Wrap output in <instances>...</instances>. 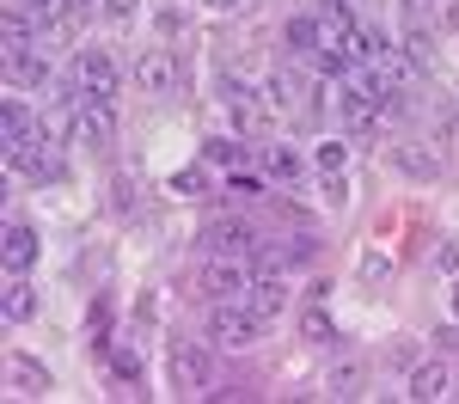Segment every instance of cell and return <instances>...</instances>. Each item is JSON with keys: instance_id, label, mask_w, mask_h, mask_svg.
<instances>
[{"instance_id": "6da1fadb", "label": "cell", "mask_w": 459, "mask_h": 404, "mask_svg": "<svg viewBox=\"0 0 459 404\" xmlns=\"http://www.w3.org/2000/svg\"><path fill=\"white\" fill-rule=\"evenodd\" d=\"M257 331H264V319L251 313L246 300H209V343L214 349H246V343H257Z\"/></svg>"}, {"instance_id": "7a4b0ae2", "label": "cell", "mask_w": 459, "mask_h": 404, "mask_svg": "<svg viewBox=\"0 0 459 404\" xmlns=\"http://www.w3.org/2000/svg\"><path fill=\"white\" fill-rule=\"evenodd\" d=\"M251 282H257V276H251L246 257H209L203 276H196V288L209 294V300H246Z\"/></svg>"}, {"instance_id": "3957f363", "label": "cell", "mask_w": 459, "mask_h": 404, "mask_svg": "<svg viewBox=\"0 0 459 404\" xmlns=\"http://www.w3.org/2000/svg\"><path fill=\"white\" fill-rule=\"evenodd\" d=\"M74 92L80 99H117V62L110 49H74Z\"/></svg>"}, {"instance_id": "277c9868", "label": "cell", "mask_w": 459, "mask_h": 404, "mask_svg": "<svg viewBox=\"0 0 459 404\" xmlns=\"http://www.w3.org/2000/svg\"><path fill=\"white\" fill-rule=\"evenodd\" d=\"M203 252L209 257H257V233H251V220L221 215L203 227Z\"/></svg>"}, {"instance_id": "5b68a950", "label": "cell", "mask_w": 459, "mask_h": 404, "mask_svg": "<svg viewBox=\"0 0 459 404\" xmlns=\"http://www.w3.org/2000/svg\"><path fill=\"white\" fill-rule=\"evenodd\" d=\"M74 142L86 147V153H105L117 142V110L110 99H80V129H74Z\"/></svg>"}, {"instance_id": "8992f818", "label": "cell", "mask_w": 459, "mask_h": 404, "mask_svg": "<svg viewBox=\"0 0 459 404\" xmlns=\"http://www.w3.org/2000/svg\"><path fill=\"white\" fill-rule=\"evenodd\" d=\"M221 105H227V123H233L239 135H257V129H264V116H270L264 92H251V86H239V80H227V86H221Z\"/></svg>"}, {"instance_id": "52a82bcc", "label": "cell", "mask_w": 459, "mask_h": 404, "mask_svg": "<svg viewBox=\"0 0 459 404\" xmlns=\"http://www.w3.org/2000/svg\"><path fill=\"white\" fill-rule=\"evenodd\" d=\"M172 380L184 386V392H209L214 386V356L203 349V343H178L172 349Z\"/></svg>"}, {"instance_id": "ba28073f", "label": "cell", "mask_w": 459, "mask_h": 404, "mask_svg": "<svg viewBox=\"0 0 459 404\" xmlns=\"http://www.w3.org/2000/svg\"><path fill=\"white\" fill-rule=\"evenodd\" d=\"M6 166L13 172H25V178H37V184H49V178H62V159H56V142H25V147H6Z\"/></svg>"}, {"instance_id": "9c48e42d", "label": "cell", "mask_w": 459, "mask_h": 404, "mask_svg": "<svg viewBox=\"0 0 459 404\" xmlns=\"http://www.w3.org/2000/svg\"><path fill=\"white\" fill-rule=\"evenodd\" d=\"M135 86H142L147 99H172V92H178V62H172V49H147L142 62H135Z\"/></svg>"}, {"instance_id": "30bf717a", "label": "cell", "mask_w": 459, "mask_h": 404, "mask_svg": "<svg viewBox=\"0 0 459 404\" xmlns=\"http://www.w3.org/2000/svg\"><path fill=\"white\" fill-rule=\"evenodd\" d=\"M337 110H343V123H350L355 135H368V129H380V99L368 92V80H350V86L337 92Z\"/></svg>"}, {"instance_id": "8fae6325", "label": "cell", "mask_w": 459, "mask_h": 404, "mask_svg": "<svg viewBox=\"0 0 459 404\" xmlns=\"http://www.w3.org/2000/svg\"><path fill=\"white\" fill-rule=\"evenodd\" d=\"M447 362H417L411 367V380H404V399L411 404H435V399H447Z\"/></svg>"}, {"instance_id": "7c38bea8", "label": "cell", "mask_w": 459, "mask_h": 404, "mask_svg": "<svg viewBox=\"0 0 459 404\" xmlns=\"http://www.w3.org/2000/svg\"><path fill=\"white\" fill-rule=\"evenodd\" d=\"M43 135V116H31V105L25 99H6V110H0V142L6 147H25Z\"/></svg>"}, {"instance_id": "4fadbf2b", "label": "cell", "mask_w": 459, "mask_h": 404, "mask_svg": "<svg viewBox=\"0 0 459 404\" xmlns=\"http://www.w3.org/2000/svg\"><path fill=\"white\" fill-rule=\"evenodd\" d=\"M318 239L313 233H288V239H276V245H257V257L270 263V270H294V263H313Z\"/></svg>"}, {"instance_id": "5bb4252c", "label": "cell", "mask_w": 459, "mask_h": 404, "mask_svg": "<svg viewBox=\"0 0 459 404\" xmlns=\"http://www.w3.org/2000/svg\"><path fill=\"white\" fill-rule=\"evenodd\" d=\"M0 257H6V276H25V270L37 263V227L13 220V227H6V245H0Z\"/></svg>"}, {"instance_id": "9a60e30c", "label": "cell", "mask_w": 459, "mask_h": 404, "mask_svg": "<svg viewBox=\"0 0 459 404\" xmlns=\"http://www.w3.org/2000/svg\"><path fill=\"white\" fill-rule=\"evenodd\" d=\"M282 300H288V282H282V270H270V276H257L246 294V306L257 313V319H276L282 313Z\"/></svg>"}, {"instance_id": "2e32d148", "label": "cell", "mask_w": 459, "mask_h": 404, "mask_svg": "<svg viewBox=\"0 0 459 404\" xmlns=\"http://www.w3.org/2000/svg\"><path fill=\"white\" fill-rule=\"evenodd\" d=\"M0 313H6V325L37 319V288L25 282V276H6V288H0Z\"/></svg>"}, {"instance_id": "e0dca14e", "label": "cell", "mask_w": 459, "mask_h": 404, "mask_svg": "<svg viewBox=\"0 0 459 404\" xmlns=\"http://www.w3.org/2000/svg\"><path fill=\"white\" fill-rule=\"evenodd\" d=\"M307 99V80H300V68H276L270 80H264V105L270 110H288Z\"/></svg>"}, {"instance_id": "ac0fdd59", "label": "cell", "mask_w": 459, "mask_h": 404, "mask_svg": "<svg viewBox=\"0 0 459 404\" xmlns=\"http://www.w3.org/2000/svg\"><path fill=\"white\" fill-rule=\"evenodd\" d=\"M6 386H13L19 399H31V392H43V386H49V367L31 362V356H6Z\"/></svg>"}, {"instance_id": "d6986e66", "label": "cell", "mask_w": 459, "mask_h": 404, "mask_svg": "<svg viewBox=\"0 0 459 404\" xmlns=\"http://www.w3.org/2000/svg\"><path fill=\"white\" fill-rule=\"evenodd\" d=\"M6 80H13V86H49V56H43V49L6 56Z\"/></svg>"}, {"instance_id": "ffe728a7", "label": "cell", "mask_w": 459, "mask_h": 404, "mask_svg": "<svg viewBox=\"0 0 459 404\" xmlns=\"http://www.w3.org/2000/svg\"><path fill=\"white\" fill-rule=\"evenodd\" d=\"M282 43L294 49V56H313L318 43H325V25H318V19H307V13H294V19L282 25Z\"/></svg>"}, {"instance_id": "44dd1931", "label": "cell", "mask_w": 459, "mask_h": 404, "mask_svg": "<svg viewBox=\"0 0 459 404\" xmlns=\"http://www.w3.org/2000/svg\"><path fill=\"white\" fill-rule=\"evenodd\" d=\"M203 159H209V166H246L251 147H246V135L233 129V135H214V142H203Z\"/></svg>"}, {"instance_id": "7402d4cb", "label": "cell", "mask_w": 459, "mask_h": 404, "mask_svg": "<svg viewBox=\"0 0 459 404\" xmlns=\"http://www.w3.org/2000/svg\"><path fill=\"white\" fill-rule=\"evenodd\" d=\"M392 159H398V172H411V178H441V153H423V142H404Z\"/></svg>"}, {"instance_id": "603a6c76", "label": "cell", "mask_w": 459, "mask_h": 404, "mask_svg": "<svg viewBox=\"0 0 459 404\" xmlns=\"http://www.w3.org/2000/svg\"><path fill=\"white\" fill-rule=\"evenodd\" d=\"M361 380H368L361 362H337L331 374H325V392H331V399H361Z\"/></svg>"}, {"instance_id": "cb8c5ba5", "label": "cell", "mask_w": 459, "mask_h": 404, "mask_svg": "<svg viewBox=\"0 0 459 404\" xmlns=\"http://www.w3.org/2000/svg\"><path fill=\"white\" fill-rule=\"evenodd\" d=\"M313 166H318V178H337V172L350 166V142H343V135H325V142L313 147Z\"/></svg>"}, {"instance_id": "d4e9b609", "label": "cell", "mask_w": 459, "mask_h": 404, "mask_svg": "<svg viewBox=\"0 0 459 404\" xmlns=\"http://www.w3.org/2000/svg\"><path fill=\"white\" fill-rule=\"evenodd\" d=\"M19 6H25V13L37 19V31H43V37L62 31V25H68V13H74L68 0H19Z\"/></svg>"}, {"instance_id": "484cf974", "label": "cell", "mask_w": 459, "mask_h": 404, "mask_svg": "<svg viewBox=\"0 0 459 404\" xmlns=\"http://www.w3.org/2000/svg\"><path fill=\"white\" fill-rule=\"evenodd\" d=\"M172 190H178V196H209V190H214L209 159H196V166H178V172H172Z\"/></svg>"}, {"instance_id": "4316f807", "label": "cell", "mask_w": 459, "mask_h": 404, "mask_svg": "<svg viewBox=\"0 0 459 404\" xmlns=\"http://www.w3.org/2000/svg\"><path fill=\"white\" fill-rule=\"evenodd\" d=\"M398 56H404L411 68L423 73L429 62H435V37H429V25H411V31H404V49H398Z\"/></svg>"}, {"instance_id": "83f0119b", "label": "cell", "mask_w": 459, "mask_h": 404, "mask_svg": "<svg viewBox=\"0 0 459 404\" xmlns=\"http://www.w3.org/2000/svg\"><path fill=\"white\" fill-rule=\"evenodd\" d=\"M264 172H270V178H300V153H294V147L288 142H276V147H264Z\"/></svg>"}, {"instance_id": "f1b7e54d", "label": "cell", "mask_w": 459, "mask_h": 404, "mask_svg": "<svg viewBox=\"0 0 459 404\" xmlns=\"http://www.w3.org/2000/svg\"><path fill=\"white\" fill-rule=\"evenodd\" d=\"M300 337H307V343H337L331 313H325V306H307V313H300Z\"/></svg>"}, {"instance_id": "f546056e", "label": "cell", "mask_w": 459, "mask_h": 404, "mask_svg": "<svg viewBox=\"0 0 459 404\" xmlns=\"http://www.w3.org/2000/svg\"><path fill=\"white\" fill-rule=\"evenodd\" d=\"M178 25H190V0H166V6H160V31L172 37Z\"/></svg>"}, {"instance_id": "4dcf8cb0", "label": "cell", "mask_w": 459, "mask_h": 404, "mask_svg": "<svg viewBox=\"0 0 459 404\" xmlns=\"http://www.w3.org/2000/svg\"><path fill=\"white\" fill-rule=\"evenodd\" d=\"M110 367H117V380H142V349H117Z\"/></svg>"}, {"instance_id": "1f68e13d", "label": "cell", "mask_w": 459, "mask_h": 404, "mask_svg": "<svg viewBox=\"0 0 459 404\" xmlns=\"http://www.w3.org/2000/svg\"><path fill=\"white\" fill-rule=\"evenodd\" d=\"M361 276H368V282H386V276H392V257L386 252H368V257H361Z\"/></svg>"}, {"instance_id": "d6a6232c", "label": "cell", "mask_w": 459, "mask_h": 404, "mask_svg": "<svg viewBox=\"0 0 459 404\" xmlns=\"http://www.w3.org/2000/svg\"><path fill=\"white\" fill-rule=\"evenodd\" d=\"M135 209H142V190L129 178H117V215H135Z\"/></svg>"}, {"instance_id": "836d02e7", "label": "cell", "mask_w": 459, "mask_h": 404, "mask_svg": "<svg viewBox=\"0 0 459 404\" xmlns=\"http://www.w3.org/2000/svg\"><path fill=\"white\" fill-rule=\"evenodd\" d=\"M325 202H331V209H343V202H350V178H343V172H337V178H325Z\"/></svg>"}, {"instance_id": "e575fe53", "label": "cell", "mask_w": 459, "mask_h": 404, "mask_svg": "<svg viewBox=\"0 0 459 404\" xmlns=\"http://www.w3.org/2000/svg\"><path fill=\"white\" fill-rule=\"evenodd\" d=\"M435 263H441L447 276H459V239H441V252H435Z\"/></svg>"}, {"instance_id": "d590c367", "label": "cell", "mask_w": 459, "mask_h": 404, "mask_svg": "<svg viewBox=\"0 0 459 404\" xmlns=\"http://www.w3.org/2000/svg\"><path fill=\"white\" fill-rule=\"evenodd\" d=\"M429 13H435V0H404V19L411 25H429Z\"/></svg>"}, {"instance_id": "8d00e7d4", "label": "cell", "mask_w": 459, "mask_h": 404, "mask_svg": "<svg viewBox=\"0 0 459 404\" xmlns=\"http://www.w3.org/2000/svg\"><path fill=\"white\" fill-rule=\"evenodd\" d=\"M105 13H110V19H129V13H135V0H105Z\"/></svg>"}, {"instance_id": "74e56055", "label": "cell", "mask_w": 459, "mask_h": 404, "mask_svg": "<svg viewBox=\"0 0 459 404\" xmlns=\"http://www.w3.org/2000/svg\"><path fill=\"white\" fill-rule=\"evenodd\" d=\"M209 6H221V13H246L251 0H209Z\"/></svg>"}, {"instance_id": "f35d334b", "label": "cell", "mask_w": 459, "mask_h": 404, "mask_svg": "<svg viewBox=\"0 0 459 404\" xmlns=\"http://www.w3.org/2000/svg\"><path fill=\"white\" fill-rule=\"evenodd\" d=\"M454 325H459V288H454Z\"/></svg>"}, {"instance_id": "ab89813d", "label": "cell", "mask_w": 459, "mask_h": 404, "mask_svg": "<svg viewBox=\"0 0 459 404\" xmlns=\"http://www.w3.org/2000/svg\"><path fill=\"white\" fill-rule=\"evenodd\" d=\"M68 6H74V13H86V0H68Z\"/></svg>"}, {"instance_id": "60d3db41", "label": "cell", "mask_w": 459, "mask_h": 404, "mask_svg": "<svg viewBox=\"0 0 459 404\" xmlns=\"http://www.w3.org/2000/svg\"><path fill=\"white\" fill-rule=\"evenodd\" d=\"M350 6H368V0H350Z\"/></svg>"}]
</instances>
